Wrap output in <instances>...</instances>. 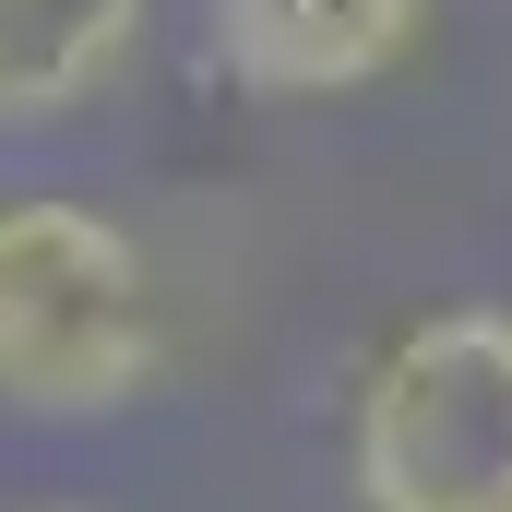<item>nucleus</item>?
<instances>
[{
    "mask_svg": "<svg viewBox=\"0 0 512 512\" xmlns=\"http://www.w3.org/2000/svg\"><path fill=\"white\" fill-rule=\"evenodd\" d=\"M167 382L155 262L72 191H0V417L96 429Z\"/></svg>",
    "mask_w": 512,
    "mask_h": 512,
    "instance_id": "obj_1",
    "label": "nucleus"
},
{
    "mask_svg": "<svg viewBox=\"0 0 512 512\" xmlns=\"http://www.w3.org/2000/svg\"><path fill=\"white\" fill-rule=\"evenodd\" d=\"M358 512H512V310L405 322L346 417Z\"/></svg>",
    "mask_w": 512,
    "mask_h": 512,
    "instance_id": "obj_2",
    "label": "nucleus"
},
{
    "mask_svg": "<svg viewBox=\"0 0 512 512\" xmlns=\"http://www.w3.org/2000/svg\"><path fill=\"white\" fill-rule=\"evenodd\" d=\"M429 36V0H215L203 48L215 72L262 108H310V96H358L405 72V48Z\"/></svg>",
    "mask_w": 512,
    "mask_h": 512,
    "instance_id": "obj_3",
    "label": "nucleus"
},
{
    "mask_svg": "<svg viewBox=\"0 0 512 512\" xmlns=\"http://www.w3.org/2000/svg\"><path fill=\"white\" fill-rule=\"evenodd\" d=\"M155 0H0V131L84 120L143 60Z\"/></svg>",
    "mask_w": 512,
    "mask_h": 512,
    "instance_id": "obj_4",
    "label": "nucleus"
}]
</instances>
